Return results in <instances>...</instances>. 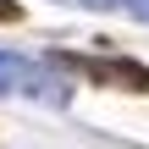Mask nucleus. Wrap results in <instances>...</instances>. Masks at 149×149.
<instances>
[{"instance_id":"nucleus-1","label":"nucleus","mask_w":149,"mask_h":149,"mask_svg":"<svg viewBox=\"0 0 149 149\" xmlns=\"http://www.w3.org/2000/svg\"><path fill=\"white\" fill-rule=\"evenodd\" d=\"M61 72L88 77L94 88H122V94H149V66L133 55H55Z\"/></svg>"},{"instance_id":"nucleus-2","label":"nucleus","mask_w":149,"mask_h":149,"mask_svg":"<svg viewBox=\"0 0 149 149\" xmlns=\"http://www.w3.org/2000/svg\"><path fill=\"white\" fill-rule=\"evenodd\" d=\"M17 94H28V100H44V105H66V100H72V83L28 61V72H22V88H17Z\"/></svg>"},{"instance_id":"nucleus-3","label":"nucleus","mask_w":149,"mask_h":149,"mask_svg":"<svg viewBox=\"0 0 149 149\" xmlns=\"http://www.w3.org/2000/svg\"><path fill=\"white\" fill-rule=\"evenodd\" d=\"M22 72H28V61L0 50V94H17V88H22Z\"/></svg>"},{"instance_id":"nucleus-4","label":"nucleus","mask_w":149,"mask_h":149,"mask_svg":"<svg viewBox=\"0 0 149 149\" xmlns=\"http://www.w3.org/2000/svg\"><path fill=\"white\" fill-rule=\"evenodd\" d=\"M77 6H83V11H127L133 0H77Z\"/></svg>"},{"instance_id":"nucleus-5","label":"nucleus","mask_w":149,"mask_h":149,"mask_svg":"<svg viewBox=\"0 0 149 149\" xmlns=\"http://www.w3.org/2000/svg\"><path fill=\"white\" fill-rule=\"evenodd\" d=\"M0 22H22V6L17 0H0Z\"/></svg>"},{"instance_id":"nucleus-6","label":"nucleus","mask_w":149,"mask_h":149,"mask_svg":"<svg viewBox=\"0 0 149 149\" xmlns=\"http://www.w3.org/2000/svg\"><path fill=\"white\" fill-rule=\"evenodd\" d=\"M127 11H133V17H138V22H149V0H133V6H127Z\"/></svg>"}]
</instances>
